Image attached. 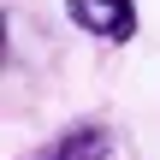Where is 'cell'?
<instances>
[{"label":"cell","instance_id":"6da1fadb","mask_svg":"<svg viewBox=\"0 0 160 160\" xmlns=\"http://www.w3.org/2000/svg\"><path fill=\"white\" fill-rule=\"evenodd\" d=\"M65 18L95 42H131L137 36V0H65Z\"/></svg>","mask_w":160,"mask_h":160},{"label":"cell","instance_id":"7a4b0ae2","mask_svg":"<svg viewBox=\"0 0 160 160\" xmlns=\"http://www.w3.org/2000/svg\"><path fill=\"white\" fill-rule=\"evenodd\" d=\"M30 160H113V131L101 119H77L59 137H48Z\"/></svg>","mask_w":160,"mask_h":160}]
</instances>
